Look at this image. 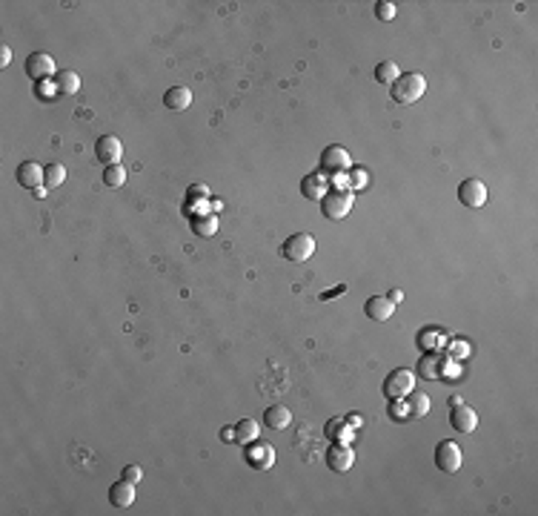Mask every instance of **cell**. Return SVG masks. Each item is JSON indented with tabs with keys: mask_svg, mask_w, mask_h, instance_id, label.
I'll return each instance as SVG.
<instances>
[{
	"mask_svg": "<svg viewBox=\"0 0 538 516\" xmlns=\"http://www.w3.org/2000/svg\"><path fill=\"white\" fill-rule=\"evenodd\" d=\"M389 92H393L395 104H415L424 98V92H427V78L421 72H406V75L401 72V78L389 86Z\"/></svg>",
	"mask_w": 538,
	"mask_h": 516,
	"instance_id": "1",
	"label": "cell"
},
{
	"mask_svg": "<svg viewBox=\"0 0 538 516\" xmlns=\"http://www.w3.org/2000/svg\"><path fill=\"white\" fill-rule=\"evenodd\" d=\"M281 253H284L286 261H292V264H304V261H309V258L315 255V238L309 235V233H295V235H289V238L284 241Z\"/></svg>",
	"mask_w": 538,
	"mask_h": 516,
	"instance_id": "2",
	"label": "cell"
},
{
	"mask_svg": "<svg viewBox=\"0 0 538 516\" xmlns=\"http://www.w3.org/2000/svg\"><path fill=\"white\" fill-rule=\"evenodd\" d=\"M413 387H415L413 370L398 367V370H393V373L384 379V396H387L389 401H404L406 396L413 393Z\"/></svg>",
	"mask_w": 538,
	"mask_h": 516,
	"instance_id": "3",
	"label": "cell"
},
{
	"mask_svg": "<svg viewBox=\"0 0 538 516\" xmlns=\"http://www.w3.org/2000/svg\"><path fill=\"white\" fill-rule=\"evenodd\" d=\"M352 209V192H338V189H327V196L321 198V213L330 221H341L347 218Z\"/></svg>",
	"mask_w": 538,
	"mask_h": 516,
	"instance_id": "4",
	"label": "cell"
},
{
	"mask_svg": "<svg viewBox=\"0 0 538 516\" xmlns=\"http://www.w3.org/2000/svg\"><path fill=\"white\" fill-rule=\"evenodd\" d=\"M26 75L35 80V84H46V80H52L58 75L52 55H49V52H32L26 58Z\"/></svg>",
	"mask_w": 538,
	"mask_h": 516,
	"instance_id": "5",
	"label": "cell"
},
{
	"mask_svg": "<svg viewBox=\"0 0 538 516\" xmlns=\"http://www.w3.org/2000/svg\"><path fill=\"white\" fill-rule=\"evenodd\" d=\"M461 462H464V456H461V447L455 445L452 439H441L435 445V465H438V471H444V473H455L461 467Z\"/></svg>",
	"mask_w": 538,
	"mask_h": 516,
	"instance_id": "6",
	"label": "cell"
},
{
	"mask_svg": "<svg viewBox=\"0 0 538 516\" xmlns=\"http://www.w3.org/2000/svg\"><path fill=\"white\" fill-rule=\"evenodd\" d=\"M352 167V158L344 147H338V143H332V147H327L321 152V172L323 175H335V172H347Z\"/></svg>",
	"mask_w": 538,
	"mask_h": 516,
	"instance_id": "7",
	"label": "cell"
},
{
	"mask_svg": "<svg viewBox=\"0 0 538 516\" xmlns=\"http://www.w3.org/2000/svg\"><path fill=\"white\" fill-rule=\"evenodd\" d=\"M95 155H97V161H101L103 167L121 164V158H123V143H121V138H115V135H101V138H97V143H95Z\"/></svg>",
	"mask_w": 538,
	"mask_h": 516,
	"instance_id": "8",
	"label": "cell"
},
{
	"mask_svg": "<svg viewBox=\"0 0 538 516\" xmlns=\"http://www.w3.org/2000/svg\"><path fill=\"white\" fill-rule=\"evenodd\" d=\"M450 422H452V427L458 433H472L478 427V413L458 399V401H452V405H450Z\"/></svg>",
	"mask_w": 538,
	"mask_h": 516,
	"instance_id": "9",
	"label": "cell"
},
{
	"mask_svg": "<svg viewBox=\"0 0 538 516\" xmlns=\"http://www.w3.org/2000/svg\"><path fill=\"white\" fill-rule=\"evenodd\" d=\"M458 201L469 209H481L487 204V187L478 178H467L458 184Z\"/></svg>",
	"mask_w": 538,
	"mask_h": 516,
	"instance_id": "10",
	"label": "cell"
},
{
	"mask_svg": "<svg viewBox=\"0 0 538 516\" xmlns=\"http://www.w3.org/2000/svg\"><path fill=\"white\" fill-rule=\"evenodd\" d=\"M247 465L255 467V471H269L275 465V447L267 442H249L247 445Z\"/></svg>",
	"mask_w": 538,
	"mask_h": 516,
	"instance_id": "11",
	"label": "cell"
},
{
	"mask_svg": "<svg viewBox=\"0 0 538 516\" xmlns=\"http://www.w3.org/2000/svg\"><path fill=\"white\" fill-rule=\"evenodd\" d=\"M355 465V450L347 445V442H335L330 450H327V467L335 473H347L350 467Z\"/></svg>",
	"mask_w": 538,
	"mask_h": 516,
	"instance_id": "12",
	"label": "cell"
},
{
	"mask_svg": "<svg viewBox=\"0 0 538 516\" xmlns=\"http://www.w3.org/2000/svg\"><path fill=\"white\" fill-rule=\"evenodd\" d=\"M14 178H18V184L23 189H40V181L46 178V167H40L38 161H23V164L18 167V172H14Z\"/></svg>",
	"mask_w": 538,
	"mask_h": 516,
	"instance_id": "13",
	"label": "cell"
},
{
	"mask_svg": "<svg viewBox=\"0 0 538 516\" xmlns=\"http://www.w3.org/2000/svg\"><path fill=\"white\" fill-rule=\"evenodd\" d=\"M364 313H367L372 321H387V318H393L395 304L389 301L387 296H372V298H367V304H364Z\"/></svg>",
	"mask_w": 538,
	"mask_h": 516,
	"instance_id": "14",
	"label": "cell"
},
{
	"mask_svg": "<svg viewBox=\"0 0 538 516\" xmlns=\"http://www.w3.org/2000/svg\"><path fill=\"white\" fill-rule=\"evenodd\" d=\"M109 502L115 508H129L135 502V482H126V479L115 482V485L109 488Z\"/></svg>",
	"mask_w": 538,
	"mask_h": 516,
	"instance_id": "15",
	"label": "cell"
},
{
	"mask_svg": "<svg viewBox=\"0 0 538 516\" xmlns=\"http://www.w3.org/2000/svg\"><path fill=\"white\" fill-rule=\"evenodd\" d=\"M264 422H267V427H272V430H286V427L292 425V410H289L286 405H269V408L264 410Z\"/></svg>",
	"mask_w": 538,
	"mask_h": 516,
	"instance_id": "16",
	"label": "cell"
},
{
	"mask_svg": "<svg viewBox=\"0 0 538 516\" xmlns=\"http://www.w3.org/2000/svg\"><path fill=\"white\" fill-rule=\"evenodd\" d=\"M52 86H55L58 95H75L80 89V75L72 72V69H63L52 78Z\"/></svg>",
	"mask_w": 538,
	"mask_h": 516,
	"instance_id": "17",
	"label": "cell"
},
{
	"mask_svg": "<svg viewBox=\"0 0 538 516\" xmlns=\"http://www.w3.org/2000/svg\"><path fill=\"white\" fill-rule=\"evenodd\" d=\"M164 104H167V109H172V112H184V109H189V104H192V92H189L186 86H172V89H167V95H164Z\"/></svg>",
	"mask_w": 538,
	"mask_h": 516,
	"instance_id": "18",
	"label": "cell"
},
{
	"mask_svg": "<svg viewBox=\"0 0 538 516\" xmlns=\"http://www.w3.org/2000/svg\"><path fill=\"white\" fill-rule=\"evenodd\" d=\"M404 401H406V416H410V419H424L430 413V408H432V401H430L427 393H410Z\"/></svg>",
	"mask_w": 538,
	"mask_h": 516,
	"instance_id": "19",
	"label": "cell"
},
{
	"mask_svg": "<svg viewBox=\"0 0 538 516\" xmlns=\"http://www.w3.org/2000/svg\"><path fill=\"white\" fill-rule=\"evenodd\" d=\"M301 189H304V198H309V201H321L323 196H327L323 189H330V187L323 184V172H321V175L313 172V175H306V178H304Z\"/></svg>",
	"mask_w": 538,
	"mask_h": 516,
	"instance_id": "20",
	"label": "cell"
},
{
	"mask_svg": "<svg viewBox=\"0 0 538 516\" xmlns=\"http://www.w3.org/2000/svg\"><path fill=\"white\" fill-rule=\"evenodd\" d=\"M258 439V422L255 419H241V422L235 425V442L238 445H249Z\"/></svg>",
	"mask_w": 538,
	"mask_h": 516,
	"instance_id": "21",
	"label": "cell"
},
{
	"mask_svg": "<svg viewBox=\"0 0 538 516\" xmlns=\"http://www.w3.org/2000/svg\"><path fill=\"white\" fill-rule=\"evenodd\" d=\"M398 78H401V69H398L395 60H384V63L375 67V80H378V84H389V86H393Z\"/></svg>",
	"mask_w": 538,
	"mask_h": 516,
	"instance_id": "22",
	"label": "cell"
},
{
	"mask_svg": "<svg viewBox=\"0 0 538 516\" xmlns=\"http://www.w3.org/2000/svg\"><path fill=\"white\" fill-rule=\"evenodd\" d=\"M192 233L201 235V238H212L218 233V218L215 215H198L192 218Z\"/></svg>",
	"mask_w": 538,
	"mask_h": 516,
	"instance_id": "23",
	"label": "cell"
},
{
	"mask_svg": "<svg viewBox=\"0 0 538 516\" xmlns=\"http://www.w3.org/2000/svg\"><path fill=\"white\" fill-rule=\"evenodd\" d=\"M103 184L109 189H121L126 184V167L121 164H112V167H103Z\"/></svg>",
	"mask_w": 538,
	"mask_h": 516,
	"instance_id": "24",
	"label": "cell"
},
{
	"mask_svg": "<svg viewBox=\"0 0 538 516\" xmlns=\"http://www.w3.org/2000/svg\"><path fill=\"white\" fill-rule=\"evenodd\" d=\"M63 181H66V167H63V164H46V178H43V184H46L49 189H55V187H60Z\"/></svg>",
	"mask_w": 538,
	"mask_h": 516,
	"instance_id": "25",
	"label": "cell"
},
{
	"mask_svg": "<svg viewBox=\"0 0 538 516\" xmlns=\"http://www.w3.org/2000/svg\"><path fill=\"white\" fill-rule=\"evenodd\" d=\"M327 436H330L332 442H338V436H341V442H350V439H352V430L347 427V422H341V419H330Z\"/></svg>",
	"mask_w": 538,
	"mask_h": 516,
	"instance_id": "26",
	"label": "cell"
},
{
	"mask_svg": "<svg viewBox=\"0 0 538 516\" xmlns=\"http://www.w3.org/2000/svg\"><path fill=\"white\" fill-rule=\"evenodd\" d=\"M395 3L393 0H378V3H375V18L378 21H393L395 18Z\"/></svg>",
	"mask_w": 538,
	"mask_h": 516,
	"instance_id": "27",
	"label": "cell"
},
{
	"mask_svg": "<svg viewBox=\"0 0 538 516\" xmlns=\"http://www.w3.org/2000/svg\"><path fill=\"white\" fill-rule=\"evenodd\" d=\"M121 479H126V482H135V485H138V482L143 479L140 465H126V467H123V473H121Z\"/></svg>",
	"mask_w": 538,
	"mask_h": 516,
	"instance_id": "28",
	"label": "cell"
},
{
	"mask_svg": "<svg viewBox=\"0 0 538 516\" xmlns=\"http://www.w3.org/2000/svg\"><path fill=\"white\" fill-rule=\"evenodd\" d=\"M9 63H12V49L3 43V46H0V67H9Z\"/></svg>",
	"mask_w": 538,
	"mask_h": 516,
	"instance_id": "29",
	"label": "cell"
},
{
	"mask_svg": "<svg viewBox=\"0 0 538 516\" xmlns=\"http://www.w3.org/2000/svg\"><path fill=\"white\" fill-rule=\"evenodd\" d=\"M421 370H427V373H424L427 379H430V376H438V373H435V362H430V359H424V362H421Z\"/></svg>",
	"mask_w": 538,
	"mask_h": 516,
	"instance_id": "30",
	"label": "cell"
},
{
	"mask_svg": "<svg viewBox=\"0 0 538 516\" xmlns=\"http://www.w3.org/2000/svg\"><path fill=\"white\" fill-rule=\"evenodd\" d=\"M221 439L223 442H235V427H223L221 430Z\"/></svg>",
	"mask_w": 538,
	"mask_h": 516,
	"instance_id": "31",
	"label": "cell"
},
{
	"mask_svg": "<svg viewBox=\"0 0 538 516\" xmlns=\"http://www.w3.org/2000/svg\"><path fill=\"white\" fill-rule=\"evenodd\" d=\"M387 298H389V301H393V304H398V301L404 298V293H401V290H393V293H389Z\"/></svg>",
	"mask_w": 538,
	"mask_h": 516,
	"instance_id": "32",
	"label": "cell"
},
{
	"mask_svg": "<svg viewBox=\"0 0 538 516\" xmlns=\"http://www.w3.org/2000/svg\"><path fill=\"white\" fill-rule=\"evenodd\" d=\"M361 422H364V416H355V413L350 416V425H361Z\"/></svg>",
	"mask_w": 538,
	"mask_h": 516,
	"instance_id": "33",
	"label": "cell"
}]
</instances>
